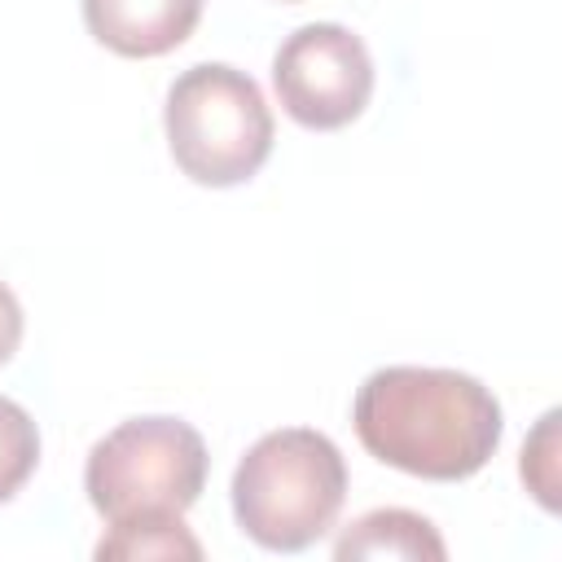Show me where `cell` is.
Masks as SVG:
<instances>
[{
    "label": "cell",
    "mask_w": 562,
    "mask_h": 562,
    "mask_svg": "<svg viewBox=\"0 0 562 562\" xmlns=\"http://www.w3.org/2000/svg\"><path fill=\"white\" fill-rule=\"evenodd\" d=\"M351 422L369 457L435 483L479 474L505 430L501 404L479 378L422 364L369 373L356 391Z\"/></svg>",
    "instance_id": "cell-1"
},
{
    "label": "cell",
    "mask_w": 562,
    "mask_h": 562,
    "mask_svg": "<svg viewBox=\"0 0 562 562\" xmlns=\"http://www.w3.org/2000/svg\"><path fill=\"white\" fill-rule=\"evenodd\" d=\"M228 492L233 518L255 544L272 553H299L334 527L347 501V461L321 430H268L237 461Z\"/></svg>",
    "instance_id": "cell-2"
},
{
    "label": "cell",
    "mask_w": 562,
    "mask_h": 562,
    "mask_svg": "<svg viewBox=\"0 0 562 562\" xmlns=\"http://www.w3.org/2000/svg\"><path fill=\"white\" fill-rule=\"evenodd\" d=\"M162 127L176 167L211 189L250 180L272 154V110L259 83L224 61H198L176 75Z\"/></svg>",
    "instance_id": "cell-3"
},
{
    "label": "cell",
    "mask_w": 562,
    "mask_h": 562,
    "mask_svg": "<svg viewBox=\"0 0 562 562\" xmlns=\"http://www.w3.org/2000/svg\"><path fill=\"white\" fill-rule=\"evenodd\" d=\"M206 443L180 417H127L92 443L83 487L92 509L119 527L140 518H184L206 487Z\"/></svg>",
    "instance_id": "cell-4"
},
{
    "label": "cell",
    "mask_w": 562,
    "mask_h": 562,
    "mask_svg": "<svg viewBox=\"0 0 562 562\" xmlns=\"http://www.w3.org/2000/svg\"><path fill=\"white\" fill-rule=\"evenodd\" d=\"M281 110L307 132H338L364 114L373 97V57L364 40L338 22L290 31L272 57Z\"/></svg>",
    "instance_id": "cell-5"
},
{
    "label": "cell",
    "mask_w": 562,
    "mask_h": 562,
    "mask_svg": "<svg viewBox=\"0 0 562 562\" xmlns=\"http://www.w3.org/2000/svg\"><path fill=\"white\" fill-rule=\"evenodd\" d=\"M202 18V0H83L97 44L119 57H162L180 48Z\"/></svg>",
    "instance_id": "cell-6"
},
{
    "label": "cell",
    "mask_w": 562,
    "mask_h": 562,
    "mask_svg": "<svg viewBox=\"0 0 562 562\" xmlns=\"http://www.w3.org/2000/svg\"><path fill=\"white\" fill-rule=\"evenodd\" d=\"M448 549L435 531L430 518L413 514V509H373L364 518H356L338 544H334V558L338 562H351V558H408V562H439Z\"/></svg>",
    "instance_id": "cell-7"
},
{
    "label": "cell",
    "mask_w": 562,
    "mask_h": 562,
    "mask_svg": "<svg viewBox=\"0 0 562 562\" xmlns=\"http://www.w3.org/2000/svg\"><path fill=\"white\" fill-rule=\"evenodd\" d=\"M97 558H202V544L189 536L184 518H140L110 527Z\"/></svg>",
    "instance_id": "cell-8"
},
{
    "label": "cell",
    "mask_w": 562,
    "mask_h": 562,
    "mask_svg": "<svg viewBox=\"0 0 562 562\" xmlns=\"http://www.w3.org/2000/svg\"><path fill=\"white\" fill-rule=\"evenodd\" d=\"M40 465V430H35V417L18 404V400H4L0 395V505L13 501L26 479L35 474Z\"/></svg>",
    "instance_id": "cell-9"
},
{
    "label": "cell",
    "mask_w": 562,
    "mask_h": 562,
    "mask_svg": "<svg viewBox=\"0 0 562 562\" xmlns=\"http://www.w3.org/2000/svg\"><path fill=\"white\" fill-rule=\"evenodd\" d=\"M558 413H544L536 435L522 443V483L536 492L544 509H558Z\"/></svg>",
    "instance_id": "cell-10"
},
{
    "label": "cell",
    "mask_w": 562,
    "mask_h": 562,
    "mask_svg": "<svg viewBox=\"0 0 562 562\" xmlns=\"http://www.w3.org/2000/svg\"><path fill=\"white\" fill-rule=\"evenodd\" d=\"M18 342H22V303H18V294L0 281V364L13 360Z\"/></svg>",
    "instance_id": "cell-11"
}]
</instances>
